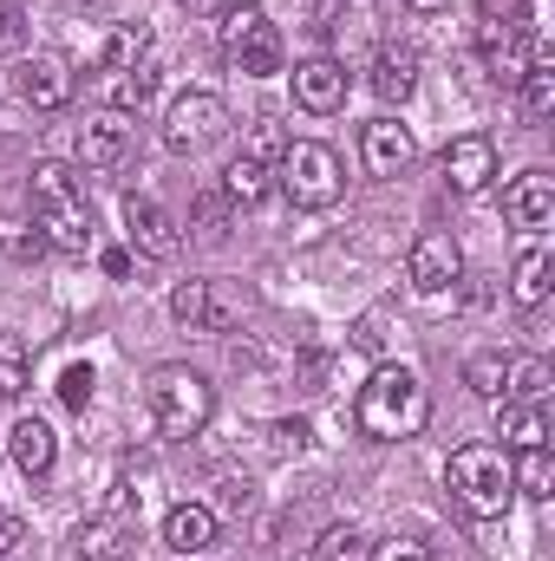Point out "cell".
Masks as SVG:
<instances>
[{
	"label": "cell",
	"mask_w": 555,
	"mask_h": 561,
	"mask_svg": "<svg viewBox=\"0 0 555 561\" xmlns=\"http://www.w3.org/2000/svg\"><path fill=\"white\" fill-rule=\"evenodd\" d=\"M444 483H451L457 510H464V516H477V523H497V516H510V503H517L510 450H497V444H464V450H451Z\"/></svg>",
	"instance_id": "2"
},
{
	"label": "cell",
	"mask_w": 555,
	"mask_h": 561,
	"mask_svg": "<svg viewBox=\"0 0 555 561\" xmlns=\"http://www.w3.org/2000/svg\"><path fill=\"white\" fill-rule=\"evenodd\" d=\"M0 249H7V255H20V262H33V255H46V236H39V229H26V222H7V229H0Z\"/></svg>",
	"instance_id": "36"
},
{
	"label": "cell",
	"mask_w": 555,
	"mask_h": 561,
	"mask_svg": "<svg viewBox=\"0 0 555 561\" xmlns=\"http://www.w3.org/2000/svg\"><path fill=\"white\" fill-rule=\"evenodd\" d=\"M229 105L216 99V92H183V99H170V112H163V144L177 150V157H196V150H209V144L229 138Z\"/></svg>",
	"instance_id": "7"
},
{
	"label": "cell",
	"mask_w": 555,
	"mask_h": 561,
	"mask_svg": "<svg viewBox=\"0 0 555 561\" xmlns=\"http://www.w3.org/2000/svg\"><path fill=\"white\" fill-rule=\"evenodd\" d=\"M406 280H412L418 294H451V287L464 280L457 242H451V236H418L412 255H406Z\"/></svg>",
	"instance_id": "10"
},
{
	"label": "cell",
	"mask_w": 555,
	"mask_h": 561,
	"mask_svg": "<svg viewBox=\"0 0 555 561\" xmlns=\"http://www.w3.org/2000/svg\"><path fill=\"white\" fill-rule=\"evenodd\" d=\"M26 386H33V353L20 333H0V405L26 399Z\"/></svg>",
	"instance_id": "28"
},
{
	"label": "cell",
	"mask_w": 555,
	"mask_h": 561,
	"mask_svg": "<svg viewBox=\"0 0 555 561\" xmlns=\"http://www.w3.org/2000/svg\"><path fill=\"white\" fill-rule=\"evenodd\" d=\"M144 53H150V33H144L138 20L132 26H112L105 46H99V72H132V66H144Z\"/></svg>",
	"instance_id": "27"
},
{
	"label": "cell",
	"mask_w": 555,
	"mask_h": 561,
	"mask_svg": "<svg viewBox=\"0 0 555 561\" xmlns=\"http://www.w3.org/2000/svg\"><path fill=\"white\" fill-rule=\"evenodd\" d=\"M497 176V144L490 138H451L444 144V183L457 196H484Z\"/></svg>",
	"instance_id": "14"
},
{
	"label": "cell",
	"mask_w": 555,
	"mask_h": 561,
	"mask_svg": "<svg viewBox=\"0 0 555 561\" xmlns=\"http://www.w3.org/2000/svg\"><path fill=\"white\" fill-rule=\"evenodd\" d=\"M294 105H301V112H314V118L340 112V105H347V66H340V59H327V53L301 59V66H294Z\"/></svg>",
	"instance_id": "11"
},
{
	"label": "cell",
	"mask_w": 555,
	"mask_h": 561,
	"mask_svg": "<svg viewBox=\"0 0 555 561\" xmlns=\"http://www.w3.org/2000/svg\"><path fill=\"white\" fill-rule=\"evenodd\" d=\"M406 7H412V13H444L451 0H406Z\"/></svg>",
	"instance_id": "41"
},
{
	"label": "cell",
	"mask_w": 555,
	"mask_h": 561,
	"mask_svg": "<svg viewBox=\"0 0 555 561\" xmlns=\"http://www.w3.org/2000/svg\"><path fill=\"white\" fill-rule=\"evenodd\" d=\"M7 457L20 463V477H53V463H59V437H53V424L46 419H13L7 424Z\"/></svg>",
	"instance_id": "16"
},
{
	"label": "cell",
	"mask_w": 555,
	"mask_h": 561,
	"mask_svg": "<svg viewBox=\"0 0 555 561\" xmlns=\"http://www.w3.org/2000/svg\"><path fill=\"white\" fill-rule=\"evenodd\" d=\"M132 529L118 523V516H92V523H79L72 529V556L79 561H125L132 556V542H125Z\"/></svg>",
	"instance_id": "22"
},
{
	"label": "cell",
	"mask_w": 555,
	"mask_h": 561,
	"mask_svg": "<svg viewBox=\"0 0 555 561\" xmlns=\"http://www.w3.org/2000/svg\"><path fill=\"white\" fill-rule=\"evenodd\" d=\"M353 419H360L366 437L399 444V437H418V431L431 424V392H424V379H418L412 366L380 359V366H373V379H366V386H360V399H353Z\"/></svg>",
	"instance_id": "1"
},
{
	"label": "cell",
	"mask_w": 555,
	"mask_h": 561,
	"mask_svg": "<svg viewBox=\"0 0 555 561\" xmlns=\"http://www.w3.org/2000/svg\"><path fill=\"white\" fill-rule=\"evenodd\" d=\"M183 7H190V13H209V7H216V0H183Z\"/></svg>",
	"instance_id": "42"
},
{
	"label": "cell",
	"mask_w": 555,
	"mask_h": 561,
	"mask_svg": "<svg viewBox=\"0 0 555 561\" xmlns=\"http://www.w3.org/2000/svg\"><path fill=\"white\" fill-rule=\"evenodd\" d=\"M20 542H26V523H20V510H7V503H0V556H13Z\"/></svg>",
	"instance_id": "39"
},
{
	"label": "cell",
	"mask_w": 555,
	"mask_h": 561,
	"mask_svg": "<svg viewBox=\"0 0 555 561\" xmlns=\"http://www.w3.org/2000/svg\"><path fill=\"white\" fill-rule=\"evenodd\" d=\"M249 313V294L236 280H177L170 287V320H183L190 333H236Z\"/></svg>",
	"instance_id": "6"
},
{
	"label": "cell",
	"mask_w": 555,
	"mask_h": 561,
	"mask_svg": "<svg viewBox=\"0 0 555 561\" xmlns=\"http://www.w3.org/2000/svg\"><path fill=\"white\" fill-rule=\"evenodd\" d=\"M314 561H373V542H366L353 523H333V529L314 542Z\"/></svg>",
	"instance_id": "32"
},
{
	"label": "cell",
	"mask_w": 555,
	"mask_h": 561,
	"mask_svg": "<svg viewBox=\"0 0 555 561\" xmlns=\"http://www.w3.org/2000/svg\"><path fill=\"white\" fill-rule=\"evenodd\" d=\"M13 92H20L33 112H59V105H72V66H66L59 53H26V59L13 66Z\"/></svg>",
	"instance_id": "8"
},
{
	"label": "cell",
	"mask_w": 555,
	"mask_h": 561,
	"mask_svg": "<svg viewBox=\"0 0 555 561\" xmlns=\"http://www.w3.org/2000/svg\"><path fill=\"white\" fill-rule=\"evenodd\" d=\"M20 39V7H0V46H13Z\"/></svg>",
	"instance_id": "40"
},
{
	"label": "cell",
	"mask_w": 555,
	"mask_h": 561,
	"mask_svg": "<svg viewBox=\"0 0 555 561\" xmlns=\"http://www.w3.org/2000/svg\"><path fill=\"white\" fill-rule=\"evenodd\" d=\"M517 85H523V112H530V118H550V112H555V72H550V59H536Z\"/></svg>",
	"instance_id": "33"
},
{
	"label": "cell",
	"mask_w": 555,
	"mask_h": 561,
	"mask_svg": "<svg viewBox=\"0 0 555 561\" xmlns=\"http://www.w3.org/2000/svg\"><path fill=\"white\" fill-rule=\"evenodd\" d=\"M550 275H555V255H550V242H523L517 249V262H510V300L517 307H543L550 300Z\"/></svg>",
	"instance_id": "18"
},
{
	"label": "cell",
	"mask_w": 555,
	"mask_h": 561,
	"mask_svg": "<svg viewBox=\"0 0 555 561\" xmlns=\"http://www.w3.org/2000/svg\"><path fill=\"white\" fill-rule=\"evenodd\" d=\"M503 366H510V359H503L497 346H484V353L464 359V386H471L477 399H503Z\"/></svg>",
	"instance_id": "31"
},
{
	"label": "cell",
	"mask_w": 555,
	"mask_h": 561,
	"mask_svg": "<svg viewBox=\"0 0 555 561\" xmlns=\"http://www.w3.org/2000/svg\"><path fill=\"white\" fill-rule=\"evenodd\" d=\"M144 405H150V424L177 444L203 437V424L216 419V386L190 366H157L150 386H144Z\"/></svg>",
	"instance_id": "3"
},
{
	"label": "cell",
	"mask_w": 555,
	"mask_h": 561,
	"mask_svg": "<svg viewBox=\"0 0 555 561\" xmlns=\"http://www.w3.org/2000/svg\"><path fill=\"white\" fill-rule=\"evenodd\" d=\"M366 85L386 99V105H406L418 92V53L412 46H380V59H373V72H366Z\"/></svg>",
	"instance_id": "20"
},
{
	"label": "cell",
	"mask_w": 555,
	"mask_h": 561,
	"mask_svg": "<svg viewBox=\"0 0 555 561\" xmlns=\"http://www.w3.org/2000/svg\"><path fill=\"white\" fill-rule=\"evenodd\" d=\"M125 236H132V249L150 255V262H170V255L183 249V229H177V216H170L157 196H132V203H125Z\"/></svg>",
	"instance_id": "9"
},
{
	"label": "cell",
	"mask_w": 555,
	"mask_h": 561,
	"mask_svg": "<svg viewBox=\"0 0 555 561\" xmlns=\"http://www.w3.org/2000/svg\"><path fill=\"white\" fill-rule=\"evenodd\" d=\"M216 39H223L236 72H249V79H275L281 72V33L262 13V0H229L223 20H216Z\"/></svg>",
	"instance_id": "4"
},
{
	"label": "cell",
	"mask_w": 555,
	"mask_h": 561,
	"mask_svg": "<svg viewBox=\"0 0 555 561\" xmlns=\"http://www.w3.org/2000/svg\"><path fill=\"white\" fill-rule=\"evenodd\" d=\"M510 483H517V496H536V503H550V496H555L550 444H543V450H517V457H510Z\"/></svg>",
	"instance_id": "25"
},
{
	"label": "cell",
	"mask_w": 555,
	"mask_h": 561,
	"mask_svg": "<svg viewBox=\"0 0 555 561\" xmlns=\"http://www.w3.org/2000/svg\"><path fill=\"white\" fill-rule=\"evenodd\" d=\"M0 561H7V556H0Z\"/></svg>",
	"instance_id": "43"
},
{
	"label": "cell",
	"mask_w": 555,
	"mask_h": 561,
	"mask_svg": "<svg viewBox=\"0 0 555 561\" xmlns=\"http://www.w3.org/2000/svg\"><path fill=\"white\" fill-rule=\"evenodd\" d=\"M555 386V366L543 353H517L510 366H503V399H517V405H543Z\"/></svg>",
	"instance_id": "23"
},
{
	"label": "cell",
	"mask_w": 555,
	"mask_h": 561,
	"mask_svg": "<svg viewBox=\"0 0 555 561\" xmlns=\"http://www.w3.org/2000/svg\"><path fill=\"white\" fill-rule=\"evenodd\" d=\"M503 216H510L523 236H543L555 222V176L550 170H523V176L503 190Z\"/></svg>",
	"instance_id": "13"
},
{
	"label": "cell",
	"mask_w": 555,
	"mask_h": 561,
	"mask_svg": "<svg viewBox=\"0 0 555 561\" xmlns=\"http://www.w3.org/2000/svg\"><path fill=\"white\" fill-rule=\"evenodd\" d=\"M484 59H490V72H497L503 85H517V79H523V72H530V66H536L543 53L530 46V33H517V26H510V33H503V39H497V46H490Z\"/></svg>",
	"instance_id": "30"
},
{
	"label": "cell",
	"mask_w": 555,
	"mask_h": 561,
	"mask_svg": "<svg viewBox=\"0 0 555 561\" xmlns=\"http://www.w3.org/2000/svg\"><path fill=\"white\" fill-rule=\"evenodd\" d=\"M275 190V170L269 163H256V157H236L229 170H223V196L236 203V209H249V203H262Z\"/></svg>",
	"instance_id": "24"
},
{
	"label": "cell",
	"mask_w": 555,
	"mask_h": 561,
	"mask_svg": "<svg viewBox=\"0 0 555 561\" xmlns=\"http://www.w3.org/2000/svg\"><path fill=\"white\" fill-rule=\"evenodd\" d=\"M33 229H39V236H46V249H59V255H86V249H92V209H86V203L33 209Z\"/></svg>",
	"instance_id": "17"
},
{
	"label": "cell",
	"mask_w": 555,
	"mask_h": 561,
	"mask_svg": "<svg viewBox=\"0 0 555 561\" xmlns=\"http://www.w3.org/2000/svg\"><path fill=\"white\" fill-rule=\"evenodd\" d=\"M92 386H99V379H92V366H79V359L59 373V399H66L72 412H86V405H92Z\"/></svg>",
	"instance_id": "35"
},
{
	"label": "cell",
	"mask_w": 555,
	"mask_h": 561,
	"mask_svg": "<svg viewBox=\"0 0 555 561\" xmlns=\"http://www.w3.org/2000/svg\"><path fill=\"white\" fill-rule=\"evenodd\" d=\"M281 190H287V203L294 209H333L340 196H347V170H340V150L333 144H287L275 163Z\"/></svg>",
	"instance_id": "5"
},
{
	"label": "cell",
	"mask_w": 555,
	"mask_h": 561,
	"mask_svg": "<svg viewBox=\"0 0 555 561\" xmlns=\"http://www.w3.org/2000/svg\"><path fill=\"white\" fill-rule=\"evenodd\" d=\"M360 157L373 176H406L418 163V144L399 118H373V125H360Z\"/></svg>",
	"instance_id": "12"
},
{
	"label": "cell",
	"mask_w": 555,
	"mask_h": 561,
	"mask_svg": "<svg viewBox=\"0 0 555 561\" xmlns=\"http://www.w3.org/2000/svg\"><path fill=\"white\" fill-rule=\"evenodd\" d=\"M287 131H281L275 118H262V125H256V131H249V150H242V157H256V163H269V170H275L281 163V150H287Z\"/></svg>",
	"instance_id": "34"
},
{
	"label": "cell",
	"mask_w": 555,
	"mask_h": 561,
	"mask_svg": "<svg viewBox=\"0 0 555 561\" xmlns=\"http://www.w3.org/2000/svg\"><path fill=\"white\" fill-rule=\"evenodd\" d=\"M105 99H112V112H144L150 99H157V66H132V72H112L105 79Z\"/></svg>",
	"instance_id": "29"
},
{
	"label": "cell",
	"mask_w": 555,
	"mask_h": 561,
	"mask_svg": "<svg viewBox=\"0 0 555 561\" xmlns=\"http://www.w3.org/2000/svg\"><path fill=\"white\" fill-rule=\"evenodd\" d=\"M229 209H223V196H196V229H203V242H223L229 229Z\"/></svg>",
	"instance_id": "37"
},
{
	"label": "cell",
	"mask_w": 555,
	"mask_h": 561,
	"mask_svg": "<svg viewBox=\"0 0 555 561\" xmlns=\"http://www.w3.org/2000/svg\"><path fill=\"white\" fill-rule=\"evenodd\" d=\"M209 542H216V510L209 503H177L163 516V549L170 556H203Z\"/></svg>",
	"instance_id": "19"
},
{
	"label": "cell",
	"mask_w": 555,
	"mask_h": 561,
	"mask_svg": "<svg viewBox=\"0 0 555 561\" xmlns=\"http://www.w3.org/2000/svg\"><path fill=\"white\" fill-rule=\"evenodd\" d=\"M132 138H138V125L125 112H99V118L79 125V163L86 170H112V163H125Z\"/></svg>",
	"instance_id": "15"
},
{
	"label": "cell",
	"mask_w": 555,
	"mask_h": 561,
	"mask_svg": "<svg viewBox=\"0 0 555 561\" xmlns=\"http://www.w3.org/2000/svg\"><path fill=\"white\" fill-rule=\"evenodd\" d=\"M53 203H86V190H79V176H72V163H33V209H53Z\"/></svg>",
	"instance_id": "26"
},
{
	"label": "cell",
	"mask_w": 555,
	"mask_h": 561,
	"mask_svg": "<svg viewBox=\"0 0 555 561\" xmlns=\"http://www.w3.org/2000/svg\"><path fill=\"white\" fill-rule=\"evenodd\" d=\"M497 450H543L550 444V419H543V405H517V399H497Z\"/></svg>",
	"instance_id": "21"
},
{
	"label": "cell",
	"mask_w": 555,
	"mask_h": 561,
	"mask_svg": "<svg viewBox=\"0 0 555 561\" xmlns=\"http://www.w3.org/2000/svg\"><path fill=\"white\" fill-rule=\"evenodd\" d=\"M373 561H438V556H431L424 542H412V536H399V542H380Z\"/></svg>",
	"instance_id": "38"
}]
</instances>
